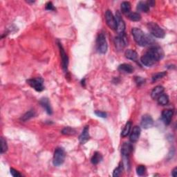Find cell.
I'll return each instance as SVG.
<instances>
[{"instance_id": "11", "label": "cell", "mask_w": 177, "mask_h": 177, "mask_svg": "<svg viewBox=\"0 0 177 177\" xmlns=\"http://www.w3.org/2000/svg\"><path fill=\"white\" fill-rule=\"evenodd\" d=\"M140 125H141V127L143 128L148 130V129L151 128L154 125V120H153L150 115L145 114L142 116Z\"/></svg>"}, {"instance_id": "4", "label": "cell", "mask_w": 177, "mask_h": 177, "mask_svg": "<svg viewBox=\"0 0 177 177\" xmlns=\"http://www.w3.org/2000/svg\"><path fill=\"white\" fill-rule=\"evenodd\" d=\"M65 151L62 148H56L54 152L53 163L55 166L58 167L63 164L65 159Z\"/></svg>"}, {"instance_id": "19", "label": "cell", "mask_w": 177, "mask_h": 177, "mask_svg": "<svg viewBox=\"0 0 177 177\" xmlns=\"http://www.w3.org/2000/svg\"><path fill=\"white\" fill-rule=\"evenodd\" d=\"M118 70L122 73H131L134 71V67L130 64H122L118 67Z\"/></svg>"}, {"instance_id": "13", "label": "cell", "mask_w": 177, "mask_h": 177, "mask_svg": "<svg viewBox=\"0 0 177 177\" xmlns=\"http://www.w3.org/2000/svg\"><path fill=\"white\" fill-rule=\"evenodd\" d=\"M133 145L130 142H126L122 144L121 148V154L122 157H130L133 152Z\"/></svg>"}, {"instance_id": "2", "label": "cell", "mask_w": 177, "mask_h": 177, "mask_svg": "<svg viewBox=\"0 0 177 177\" xmlns=\"http://www.w3.org/2000/svg\"><path fill=\"white\" fill-rule=\"evenodd\" d=\"M148 29L151 34L157 38H163L166 35L164 30L154 22H149L148 24Z\"/></svg>"}, {"instance_id": "38", "label": "cell", "mask_w": 177, "mask_h": 177, "mask_svg": "<svg viewBox=\"0 0 177 177\" xmlns=\"http://www.w3.org/2000/svg\"><path fill=\"white\" fill-rule=\"evenodd\" d=\"M147 4H148L149 7H154V6L155 5V2L154 1H148V2H147Z\"/></svg>"}, {"instance_id": "14", "label": "cell", "mask_w": 177, "mask_h": 177, "mask_svg": "<svg viewBox=\"0 0 177 177\" xmlns=\"http://www.w3.org/2000/svg\"><path fill=\"white\" fill-rule=\"evenodd\" d=\"M173 111L170 109H165L162 112V120L165 125H169L173 116Z\"/></svg>"}, {"instance_id": "29", "label": "cell", "mask_w": 177, "mask_h": 177, "mask_svg": "<svg viewBox=\"0 0 177 177\" xmlns=\"http://www.w3.org/2000/svg\"><path fill=\"white\" fill-rule=\"evenodd\" d=\"M124 167H123V165H122V163H120L119 166L118 167H116V168L114 170L113 172V176H119L122 175V170H123Z\"/></svg>"}, {"instance_id": "15", "label": "cell", "mask_w": 177, "mask_h": 177, "mask_svg": "<svg viewBox=\"0 0 177 177\" xmlns=\"http://www.w3.org/2000/svg\"><path fill=\"white\" fill-rule=\"evenodd\" d=\"M140 133H141V130H140V127L139 126H134L133 127V130L131 131L130 139V140L132 143L136 142L138 140H139Z\"/></svg>"}, {"instance_id": "6", "label": "cell", "mask_w": 177, "mask_h": 177, "mask_svg": "<svg viewBox=\"0 0 177 177\" xmlns=\"http://www.w3.org/2000/svg\"><path fill=\"white\" fill-rule=\"evenodd\" d=\"M27 83L33 88L37 91H42L44 89V80L42 77H36V78H32L27 80Z\"/></svg>"}, {"instance_id": "36", "label": "cell", "mask_w": 177, "mask_h": 177, "mask_svg": "<svg viewBox=\"0 0 177 177\" xmlns=\"http://www.w3.org/2000/svg\"><path fill=\"white\" fill-rule=\"evenodd\" d=\"M136 82L139 85H143V84L145 82V80L142 78V77H136Z\"/></svg>"}, {"instance_id": "1", "label": "cell", "mask_w": 177, "mask_h": 177, "mask_svg": "<svg viewBox=\"0 0 177 177\" xmlns=\"http://www.w3.org/2000/svg\"><path fill=\"white\" fill-rule=\"evenodd\" d=\"M131 33L135 42L140 46H147L154 43V39L150 35L146 34L139 28L132 29Z\"/></svg>"}, {"instance_id": "9", "label": "cell", "mask_w": 177, "mask_h": 177, "mask_svg": "<svg viewBox=\"0 0 177 177\" xmlns=\"http://www.w3.org/2000/svg\"><path fill=\"white\" fill-rule=\"evenodd\" d=\"M105 21L107 26L111 29L115 30L116 29V20L115 17L113 16V13L111 11L107 10L105 13Z\"/></svg>"}, {"instance_id": "31", "label": "cell", "mask_w": 177, "mask_h": 177, "mask_svg": "<svg viewBox=\"0 0 177 177\" xmlns=\"http://www.w3.org/2000/svg\"><path fill=\"white\" fill-rule=\"evenodd\" d=\"M8 149V145L7 140H6L4 138H1V154H4V152L7 151Z\"/></svg>"}, {"instance_id": "28", "label": "cell", "mask_w": 177, "mask_h": 177, "mask_svg": "<svg viewBox=\"0 0 177 177\" xmlns=\"http://www.w3.org/2000/svg\"><path fill=\"white\" fill-rule=\"evenodd\" d=\"M62 133L64 135H75L76 133V131L72 127H66L62 130Z\"/></svg>"}, {"instance_id": "8", "label": "cell", "mask_w": 177, "mask_h": 177, "mask_svg": "<svg viewBox=\"0 0 177 177\" xmlns=\"http://www.w3.org/2000/svg\"><path fill=\"white\" fill-rule=\"evenodd\" d=\"M116 31L118 34H122L125 31V23L123 19L121 17V15L119 11H117L116 13Z\"/></svg>"}, {"instance_id": "17", "label": "cell", "mask_w": 177, "mask_h": 177, "mask_svg": "<svg viewBox=\"0 0 177 177\" xmlns=\"http://www.w3.org/2000/svg\"><path fill=\"white\" fill-rule=\"evenodd\" d=\"M40 103L42 105V107L44 109L46 110V112L48 114H49V115L52 114L53 112H52L51 106V104L49 103V100H48V98H42L40 101Z\"/></svg>"}, {"instance_id": "37", "label": "cell", "mask_w": 177, "mask_h": 177, "mask_svg": "<svg viewBox=\"0 0 177 177\" xmlns=\"http://www.w3.org/2000/svg\"><path fill=\"white\" fill-rule=\"evenodd\" d=\"M172 176H174V177H176L177 176V168H176V167H175V168H174V170H172Z\"/></svg>"}, {"instance_id": "21", "label": "cell", "mask_w": 177, "mask_h": 177, "mask_svg": "<svg viewBox=\"0 0 177 177\" xmlns=\"http://www.w3.org/2000/svg\"><path fill=\"white\" fill-rule=\"evenodd\" d=\"M136 10L139 12H143V13H148L149 11V7L147 4V2H139L137 4Z\"/></svg>"}, {"instance_id": "10", "label": "cell", "mask_w": 177, "mask_h": 177, "mask_svg": "<svg viewBox=\"0 0 177 177\" xmlns=\"http://www.w3.org/2000/svg\"><path fill=\"white\" fill-rule=\"evenodd\" d=\"M58 46L60 49V56L62 59V69L64 70V72L67 71V68H68V64H69V58L67 54H66L64 49H63V47L62 46V44L58 42Z\"/></svg>"}, {"instance_id": "22", "label": "cell", "mask_w": 177, "mask_h": 177, "mask_svg": "<svg viewBox=\"0 0 177 177\" xmlns=\"http://www.w3.org/2000/svg\"><path fill=\"white\" fill-rule=\"evenodd\" d=\"M121 12L127 15L131 11V4L129 2H123L121 5Z\"/></svg>"}, {"instance_id": "27", "label": "cell", "mask_w": 177, "mask_h": 177, "mask_svg": "<svg viewBox=\"0 0 177 177\" xmlns=\"http://www.w3.org/2000/svg\"><path fill=\"white\" fill-rule=\"evenodd\" d=\"M35 116V112L34 110H30L28 112H26L24 115L21 120H22V121H29V119L32 118L33 117H34Z\"/></svg>"}, {"instance_id": "26", "label": "cell", "mask_w": 177, "mask_h": 177, "mask_svg": "<svg viewBox=\"0 0 177 177\" xmlns=\"http://www.w3.org/2000/svg\"><path fill=\"white\" fill-rule=\"evenodd\" d=\"M131 127V122L130 121H128L125 125V127H124L123 130H122V133H121V136L122 137L127 136L129 134H130V132Z\"/></svg>"}, {"instance_id": "23", "label": "cell", "mask_w": 177, "mask_h": 177, "mask_svg": "<svg viewBox=\"0 0 177 177\" xmlns=\"http://www.w3.org/2000/svg\"><path fill=\"white\" fill-rule=\"evenodd\" d=\"M158 103L162 106H166L169 103V97L168 95L164 94H162L157 99Z\"/></svg>"}, {"instance_id": "3", "label": "cell", "mask_w": 177, "mask_h": 177, "mask_svg": "<svg viewBox=\"0 0 177 177\" xmlns=\"http://www.w3.org/2000/svg\"><path fill=\"white\" fill-rule=\"evenodd\" d=\"M96 48L98 51L101 54H105L107 51L108 45L105 35L103 33H100L98 35L96 39Z\"/></svg>"}, {"instance_id": "35", "label": "cell", "mask_w": 177, "mask_h": 177, "mask_svg": "<svg viewBox=\"0 0 177 177\" xmlns=\"http://www.w3.org/2000/svg\"><path fill=\"white\" fill-rule=\"evenodd\" d=\"M11 175L14 177L22 176V175H21L19 172H17V170H15L13 168H11Z\"/></svg>"}, {"instance_id": "5", "label": "cell", "mask_w": 177, "mask_h": 177, "mask_svg": "<svg viewBox=\"0 0 177 177\" xmlns=\"http://www.w3.org/2000/svg\"><path fill=\"white\" fill-rule=\"evenodd\" d=\"M147 52L150 54L152 58L155 60L157 62L163 59L164 57L163 50L162 49L161 47L158 46L151 47Z\"/></svg>"}, {"instance_id": "7", "label": "cell", "mask_w": 177, "mask_h": 177, "mask_svg": "<svg viewBox=\"0 0 177 177\" xmlns=\"http://www.w3.org/2000/svg\"><path fill=\"white\" fill-rule=\"evenodd\" d=\"M114 43L116 49L118 51L123 49L124 47L128 43L127 38L125 35V33L122 34H120L117 36V37H116L114 39Z\"/></svg>"}, {"instance_id": "30", "label": "cell", "mask_w": 177, "mask_h": 177, "mask_svg": "<svg viewBox=\"0 0 177 177\" xmlns=\"http://www.w3.org/2000/svg\"><path fill=\"white\" fill-rule=\"evenodd\" d=\"M167 75L166 72H159V73H157L154 74V76H152V82H155V81H157L158 80H160L161 78H163L164 76H166Z\"/></svg>"}, {"instance_id": "18", "label": "cell", "mask_w": 177, "mask_h": 177, "mask_svg": "<svg viewBox=\"0 0 177 177\" xmlns=\"http://www.w3.org/2000/svg\"><path fill=\"white\" fill-rule=\"evenodd\" d=\"M164 92V87L162 86H157L156 87L154 88V89L152 90L151 96L152 98L154 99V100H157V99L160 96V95L163 94Z\"/></svg>"}, {"instance_id": "12", "label": "cell", "mask_w": 177, "mask_h": 177, "mask_svg": "<svg viewBox=\"0 0 177 177\" xmlns=\"http://www.w3.org/2000/svg\"><path fill=\"white\" fill-rule=\"evenodd\" d=\"M140 61H141L142 64L143 65L146 66V67H151V66L154 65L156 62L155 60L152 58L150 54L146 52L140 58Z\"/></svg>"}, {"instance_id": "32", "label": "cell", "mask_w": 177, "mask_h": 177, "mask_svg": "<svg viewBox=\"0 0 177 177\" xmlns=\"http://www.w3.org/2000/svg\"><path fill=\"white\" fill-rule=\"evenodd\" d=\"M146 172V168L144 166H139L136 167V173L139 176H143Z\"/></svg>"}, {"instance_id": "25", "label": "cell", "mask_w": 177, "mask_h": 177, "mask_svg": "<svg viewBox=\"0 0 177 177\" xmlns=\"http://www.w3.org/2000/svg\"><path fill=\"white\" fill-rule=\"evenodd\" d=\"M127 17H128L129 20L133 22H139L141 20V16L139 13H130L127 15Z\"/></svg>"}, {"instance_id": "24", "label": "cell", "mask_w": 177, "mask_h": 177, "mask_svg": "<svg viewBox=\"0 0 177 177\" xmlns=\"http://www.w3.org/2000/svg\"><path fill=\"white\" fill-rule=\"evenodd\" d=\"M102 161H103V156L100 152H95L91 159V163L94 165H97L99 163H100Z\"/></svg>"}, {"instance_id": "33", "label": "cell", "mask_w": 177, "mask_h": 177, "mask_svg": "<svg viewBox=\"0 0 177 177\" xmlns=\"http://www.w3.org/2000/svg\"><path fill=\"white\" fill-rule=\"evenodd\" d=\"M95 114L98 117H100V118H107V114L104 112H102V111H95Z\"/></svg>"}, {"instance_id": "16", "label": "cell", "mask_w": 177, "mask_h": 177, "mask_svg": "<svg viewBox=\"0 0 177 177\" xmlns=\"http://www.w3.org/2000/svg\"><path fill=\"white\" fill-rule=\"evenodd\" d=\"M89 139H90V136L89 132V127L88 126H86V127L84 128L82 134L80 135L79 141L81 144H82L83 145V144H85L87 142Z\"/></svg>"}, {"instance_id": "34", "label": "cell", "mask_w": 177, "mask_h": 177, "mask_svg": "<svg viewBox=\"0 0 177 177\" xmlns=\"http://www.w3.org/2000/svg\"><path fill=\"white\" fill-rule=\"evenodd\" d=\"M45 8H46V10H48V11H55V7H54L53 3L50 2H48L46 4V7H45Z\"/></svg>"}, {"instance_id": "20", "label": "cell", "mask_w": 177, "mask_h": 177, "mask_svg": "<svg viewBox=\"0 0 177 177\" xmlns=\"http://www.w3.org/2000/svg\"><path fill=\"white\" fill-rule=\"evenodd\" d=\"M125 55L126 57V58L131 60L133 61L136 60L138 58V53L135 51L134 50L132 49L126 50V51L125 53Z\"/></svg>"}]
</instances>
